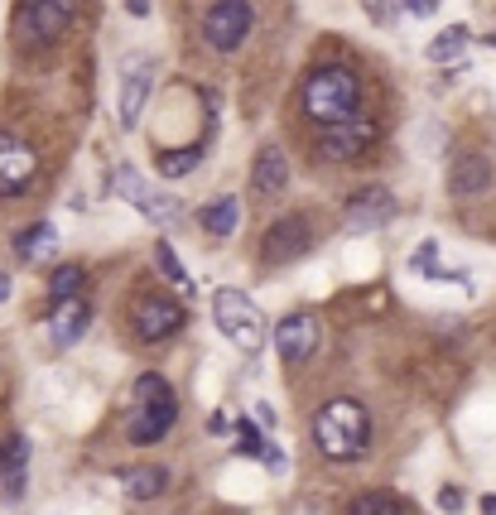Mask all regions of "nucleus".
Instances as JSON below:
<instances>
[{"instance_id":"6","label":"nucleus","mask_w":496,"mask_h":515,"mask_svg":"<svg viewBox=\"0 0 496 515\" xmlns=\"http://www.w3.org/2000/svg\"><path fill=\"white\" fill-rule=\"evenodd\" d=\"M251 24H256V5L251 0H217V5L203 15V44L212 53H236L241 44H246Z\"/></svg>"},{"instance_id":"15","label":"nucleus","mask_w":496,"mask_h":515,"mask_svg":"<svg viewBox=\"0 0 496 515\" xmlns=\"http://www.w3.org/2000/svg\"><path fill=\"white\" fill-rule=\"evenodd\" d=\"M150 87H154V63L150 59H131L125 63V77H121V125H131L145 116V102H150Z\"/></svg>"},{"instance_id":"24","label":"nucleus","mask_w":496,"mask_h":515,"mask_svg":"<svg viewBox=\"0 0 496 515\" xmlns=\"http://www.w3.org/2000/svg\"><path fill=\"white\" fill-rule=\"evenodd\" d=\"M197 159H203V145H193V149H160V155H154V169H160L164 178H183V174L197 169Z\"/></svg>"},{"instance_id":"17","label":"nucleus","mask_w":496,"mask_h":515,"mask_svg":"<svg viewBox=\"0 0 496 515\" xmlns=\"http://www.w3.org/2000/svg\"><path fill=\"white\" fill-rule=\"evenodd\" d=\"M24 472H30V438H24V434H10V443L0 448V492H5L10 501H20Z\"/></svg>"},{"instance_id":"12","label":"nucleus","mask_w":496,"mask_h":515,"mask_svg":"<svg viewBox=\"0 0 496 515\" xmlns=\"http://www.w3.org/2000/svg\"><path fill=\"white\" fill-rule=\"evenodd\" d=\"M496 188V159L482 155V149H467L448 164V193L458 203H473V198H487Z\"/></svg>"},{"instance_id":"20","label":"nucleus","mask_w":496,"mask_h":515,"mask_svg":"<svg viewBox=\"0 0 496 515\" xmlns=\"http://www.w3.org/2000/svg\"><path fill=\"white\" fill-rule=\"evenodd\" d=\"M197 227H203L207 236H217V241L236 236V227H241V203H236V198H212V203H203Z\"/></svg>"},{"instance_id":"18","label":"nucleus","mask_w":496,"mask_h":515,"mask_svg":"<svg viewBox=\"0 0 496 515\" xmlns=\"http://www.w3.org/2000/svg\"><path fill=\"white\" fill-rule=\"evenodd\" d=\"M87 328H92V309H87L82 299H63L59 309H53V318H49V338H53V347H73Z\"/></svg>"},{"instance_id":"34","label":"nucleus","mask_w":496,"mask_h":515,"mask_svg":"<svg viewBox=\"0 0 496 515\" xmlns=\"http://www.w3.org/2000/svg\"><path fill=\"white\" fill-rule=\"evenodd\" d=\"M10 299V275H0V303Z\"/></svg>"},{"instance_id":"19","label":"nucleus","mask_w":496,"mask_h":515,"mask_svg":"<svg viewBox=\"0 0 496 515\" xmlns=\"http://www.w3.org/2000/svg\"><path fill=\"white\" fill-rule=\"evenodd\" d=\"M53 250H59V231H53V221H34V227H24L15 236V256L24 266H39V260H49Z\"/></svg>"},{"instance_id":"9","label":"nucleus","mask_w":496,"mask_h":515,"mask_svg":"<svg viewBox=\"0 0 496 515\" xmlns=\"http://www.w3.org/2000/svg\"><path fill=\"white\" fill-rule=\"evenodd\" d=\"M390 221H395V193L381 188V184L357 188V193L347 198V207H343V227H347L352 236H372V231H381V227H390Z\"/></svg>"},{"instance_id":"32","label":"nucleus","mask_w":496,"mask_h":515,"mask_svg":"<svg viewBox=\"0 0 496 515\" xmlns=\"http://www.w3.org/2000/svg\"><path fill=\"white\" fill-rule=\"evenodd\" d=\"M125 15L145 20V15H150V0H125Z\"/></svg>"},{"instance_id":"33","label":"nucleus","mask_w":496,"mask_h":515,"mask_svg":"<svg viewBox=\"0 0 496 515\" xmlns=\"http://www.w3.org/2000/svg\"><path fill=\"white\" fill-rule=\"evenodd\" d=\"M256 420H261L265 429H275V410H271V405H256Z\"/></svg>"},{"instance_id":"2","label":"nucleus","mask_w":496,"mask_h":515,"mask_svg":"<svg viewBox=\"0 0 496 515\" xmlns=\"http://www.w3.org/2000/svg\"><path fill=\"white\" fill-rule=\"evenodd\" d=\"M314 443L333 463H352V457H362L366 443H372V414H366L357 400L337 395L314 414Z\"/></svg>"},{"instance_id":"29","label":"nucleus","mask_w":496,"mask_h":515,"mask_svg":"<svg viewBox=\"0 0 496 515\" xmlns=\"http://www.w3.org/2000/svg\"><path fill=\"white\" fill-rule=\"evenodd\" d=\"M463 486H444V492H438V510H444V515H458L463 510Z\"/></svg>"},{"instance_id":"28","label":"nucleus","mask_w":496,"mask_h":515,"mask_svg":"<svg viewBox=\"0 0 496 515\" xmlns=\"http://www.w3.org/2000/svg\"><path fill=\"white\" fill-rule=\"evenodd\" d=\"M395 10H405V0H366V15H372V20L381 24V30H390V24L400 20Z\"/></svg>"},{"instance_id":"14","label":"nucleus","mask_w":496,"mask_h":515,"mask_svg":"<svg viewBox=\"0 0 496 515\" xmlns=\"http://www.w3.org/2000/svg\"><path fill=\"white\" fill-rule=\"evenodd\" d=\"M289 155H285V145H275V140H265L256 149V159H251V188L261 193V198H280V193L289 188Z\"/></svg>"},{"instance_id":"31","label":"nucleus","mask_w":496,"mask_h":515,"mask_svg":"<svg viewBox=\"0 0 496 515\" xmlns=\"http://www.w3.org/2000/svg\"><path fill=\"white\" fill-rule=\"evenodd\" d=\"M207 434H212V438L232 434V420H226V414H212V420H207Z\"/></svg>"},{"instance_id":"13","label":"nucleus","mask_w":496,"mask_h":515,"mask_svg":"<svg viewBox=\"0 0 496 515\" xmlns=\"http://www.w3.org/2000/svg\"><path fill=\"white\" fill-rule=\"evenodd\" d=\"M34 174H39V155L20 135L0 131V198H20L34 184Z\"/></svg>"},{"instance_id":"1","label":"nucleus","mask_w":496,"mask_h":515,"mask_svg":"<svg viewBox=\"0 0 496 515\" xmlns=\"http://www.w3.org/2000/svg\"><path fill=\"white\" fill-rule=\"evenodd\" d=\"M299 106L314 125H333V121H347L362 111V77L352 68H314L299 87Z\"/></svg>"},{"instance_id":"3","label":"nucleus","mask_w":496,"mask_h":515,"mask_svg":"<svg viewBox=\"0 0 496 515\" xmlns=\"http://www.w3.org/2000/svg\"><path fill=\"white\" fill-rule=\"evenodd\" d=\"M212 323H217V332L232 347H241V352H261L265 347V313L256 309V299L241 294V289H217L212 294Z\"/></svg>"},{"instance_id":"11","label":"nucleus","mask_w":496,"mask_h":515,"mask_svg":"<svg viewBox=\"0 0 496 515\" xmlns=\"http://www.w3.org/2000/svg\"><path fill=\"white\" fill-rule=\"evenodd\" d=\"M131 313H135V338L140 342H164V338H174V332L188 323L183 303L169 299V294H140Z\"/></svg>"},{"instance_id":"16","label":"nucleus","mask_w":496,"mask_h":515,"mask_svg":"<svg viewBox=\"0 0 496 515\" xmlns=\"http://www.w3.org/2000/svg\"><path fill=\"white\" fill-rule=\"evenodd\" d=\"M275 347H280V357H285V361L314 357V347H318V318H314V313H289V318H280Z\"/></svg>"},{"instance_id":"27","label":"nucleus","mask_w":496,"mask_h":515,"mask_svg":"<svg viewBox=\"0 0 496 515\" xmlns=\"http://www.w3.org/2000/svg\"><path fill=\"white\" fill-rule=\"evenodd\" d=\"M154 266H160V275L174 289H188V270H183V260L174 256V246H169V241H154Z\"/></svg>"},{"instance_id":"22","label":"nucleus","mask_w":496,"mask_h":515,"mask_svg":"<svg viewBox=\"0 0 496 515\" xmlns=\"http://www.w3.org/2000/svg\"><path fill=\"white\" fill-rule=\"evenodd\" d=\"M473 49V30H467V24H448L444 34H434V44H429V63H458L463 53Z\"/></svg>"},{"instance_id":"10","label":"nucleus","mask_w":496,"mask_h":515,"mask_svg":"<svg viewBox=\"0 0 496 515\" xmlns=\"http://www.w3.org/2000/svg\"><path fill=\"white\" fill-rule=\"evenodd\" d=\"M179 420V400H174V385L150 400H140V410L131 414V424H125V438L135 443V448H150V443H164L169 429Z\"/></svg>"},{"instance_id":"25","label":"nucleus","mask_w":496,"mask_h":515,"mask_svg":"<svg viewBox=\"0 0 496 515\" xmlns=\"http://www.w3.org/2000/svg\"><path fill=\"white\" fill-rule=\"evenodd\" d=\"M82 280H87V270L82 266H59L49 275V299L63 303V299H78L82 294Z\"/></svg>"},{"instance_id":"21","label":"nucleus","mask_w":496,"mask_h":515,"mask_svg":"<svg viewBox=\"0 0 496 515\" xmlns=\"http://www.w3.org/2000/svg\"><path fill=\"white\" fill-rule=\"evenodd\" d=\"M236 434H241V443H236V448L246 453V457H256V463H265L271 472H285V453H280L275 443L265 438V434H261V429L251 424V420H241V424H236Z\"/></svg>"},{"instance_id":"23","label":"nucleus","mask_w":496,"mask_h":515,"mask_svg":"<svg viewBox=\"0 0 496 515\" xmlns=\"http://www.w3.org/2000/svg\"><path fill=\"white\" fill-rule=\"evenodd\" d=\"M169 486V467H131L125 472V496L131 501H154Z\"/></svg>"},{"instance_id":"7","label":"nucleus","mask_w":496,"mask_h":515,"mask_svg":"<svg viewBox=\"0 0 496 515\" xmlns=\"http://www.w3.org/2000/svg\"><path fill=\"white\" fill-rule=\"evenodd\" d=\"M376 145V121L372 116H347L333 125H318V159L323 164H352Z\"/></svg>"},{"instance_id":"30","label":"nucleus","mask_w":496,"mask_h":515,"mask_svg":"<svg viewBox=\"0 0 496 515\" xmlns=\"http://www.w3.org/2000/svg\"><path fill=\"white\" fill-rule=\"evenodd\" d=\"M405 10L415 20H424V15H434V10H438V0H405Z\"/></svg>"},{"instance_id":"5","label":"nucleus","mask_w":496,"mask_h":515,"mask_svg":"<svg viewBox=\"0 0 496 515\" xmlns=\"http://www.w3.org/2000/svg\"><path fill=\"white\" fill-rule=\"evenodd\" d=\"M111 188H116L121 198L131 203L145 221H160V227H164V221H179V217H183V203L174 198V193H164L160 184H150V178L140 174L135 164H116V178H111Z\"/></svg>"},{"instance_id":"4","label":"nucleus","mask_w":496,"mask_h":515,"mask_svg":"<svg viewBox=\"0 0 496 515\" xmlns=\"http://www.w3.org/2000/svg\"><path fill=\"white\" fill-rule=\"evenodd\" d=\"M78 20V0H24L15 15V39L30 49H49L73 30Z\"/></svg>"},{"instance_id":"26","label":"nucleus","mask_w":496,"mask_h":515,"mask_svg":"<svg viewBox=\"0 0 496 515\" xmlns=\"http://www.w3.org/2000/svg\"><path fill=\"white\" fill-rule=\"evenodd\" d=\"M347 515H400V501H395L390 492H362V496H352V506Z\"/></svg>"},{"instance_id":"8","label":"nucleus","mask_w":496,"mask_h":515,"mask_svg":"<svg viewBox=\"0 0 496 515\" xmlns=\"http://www.w3.org/2000/svg\"><path fill=\"white\" fill-rule=\"evenodd\" d=\"M308 246H314V227H308V217L285 212L280 221H271V231L261 236V266H289V260L308 256Z\"/></svg>"}]
</instances>
